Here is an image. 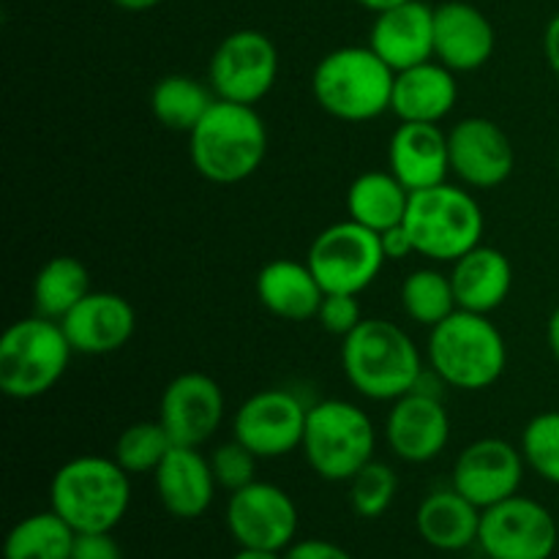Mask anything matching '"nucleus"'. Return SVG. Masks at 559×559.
Instances as JSON below:
<instances>
[{
    "label": "nucleus",
    "instance_id": "obj_39",
    "mask_svg": "<svg viewBox=\"0 0 559 559\" xmlns=\"http://www.w3.org/2000/svg\"><path fill=\"white\" fill-rule=\"evenodd\" d=\"M380 240H382V251H385V260L399 262V260H407L409 254H415V243H413V238H409V233L404 224L380 233Z\"/></svg>",
    "mask_w": 559,
    "mask_h": 559
},
{
    "label": "nucleus",
    "instance_id": "obj_41",
    "mask_svg": "<svg viewBox=\"0 0 559 559\" xmlns=\"http://www.w3.org/2000/svg\"><path fill=\"white\" fill-rule=\"evenodd\" d=\"M546 342H549L551 355H555V360L559 364V306L551 311L549 322H546Z\"/></svg>",
    "mask_w": 559,
    "mask_h": 559
},
{
    "label": "nucleus",
    "instance_id": "obj_31",
    "mask_svg": "<svg viewBox=\"0 0 559 559\" xmlns=\"http://www.w3.org/2000/svg\"><path fill=\"white\" fill-rule=\"evenodd\" d=\"M399 298H402L404 314L429 331L459 309L451 276L437 267H418V271L407 273Z\"/></svg>",
    "mask_w": 559,
    "mask_h": 559
},
{
    "label": "nucleus",
    "instance_id": "obj_6",
    "mask_svg": "<svg viewBox=\"0 0 559 559\" xmlns=\"http://www.w3.org/2000/svg\"><path fill=\"white\" fill-rule=\"evenodd\" d=\"M402 224L413 238L415 254L431 262H456L484 243L486 216L467 186L445 180L431 189L413 191Z\"/></svg>",
    "mask_w": 559,
    "mask_h": 559
},
{
    "label": "nucleus",
    "instance_id": "obj_12",
    "mask_svg": "<svg viewBox=\"0 0 559 559\" xmlns=\"http://www.w3.org/2000/svg\"><path fill=\"white\" fill-rule=\"evenodd\" d=\"M227 530L240 549L282 555L298 535V506L282 486L254 480L229 495Z\"/></svg>",
    "mask_w": 559,
    "mask_h": 559
},
{
    "label": "nucleus",
    "instance_id": "obj_43",
    "mask_svg": "<svg viewBox=\"0 0 559 559\" xmlns=\"http://www.w3.org/2000/svg\"><path fill=\"white\" fill-rule=\"evenodd\" d=\"M358 5H364V9L374 11V14H382V11L393 9V5H402L407 3V0H355Z\"/></svg>",
    "mask_w": 559,
    "mask_h": 559
},
{
    "label": "nucleus",
    "instance_id": "obj_15",
    "mask_svg": "<svg viewBox=\"0 0 559 559\" xmlns=\"http://www.w3.org/2000/svg\"><path fill=\"white\" fill-rule=\"evenodd\" d=\"M522 448L500 440V437H484L464 448L453 464L451 486L459 495L486 511L508 497L519 495V486L524 480Z\"/></svg>",
    "mask_w": 559,
    "mask_h": 559
},
{
    "label": "nucleus",
    "instance_id": "obj_24",
    "mask_svg": "<svg viewBox=\"0 0 559 559\" xmlns=\"http://www.w3.org/2000/svg\"><path fill=\"white\" fill-rule=\"evenodd\" d=\"M451 284L459 309L491 314L511 295L513 265L500 249L480 243L453 262Z\"/></svg>",
    "mask_w": 559,
    "mask_h": 559
},
{
    "label": "nucleus",
    "instance_id": "obj_21",
    "mask_svg": "<svg viewBox=\"0 0 559 559\" xmlns=\"http://www.w3.org/2000/svg\"><path fill=\"white\" fill-rule=\"evenodd\" d=\"M388 169L409 191L445 183L451 175L448 131L440 123H399L388 142Z\"/></svg>",
    "mask_w": 559,
    "mask_h": 559
},
{
    "label": "nucleus",
    "instance_id": "obj_8",
    "mask_svg": "<svg viewBox=\"0 0 559 559\" xmlns=\"http://www.w3.org/2000/svg\"><path fill=\"white\" fill-rule=\"evenodd\" d=\"M377 429L369 413L344 399H325L309 407L304 451L309 467L331 484H349L374 459Z\"/></svg>",
    "mask_w": 559,
    "mask_h": 559
},
{
    "label": "nucleus",
    "instance_id": "obj_17",
    "mask_svg": "<svg viewBox=\"0 0 559 559\" xmlns=\"http://www.w3.org/2000/svg\"><path fill=\"white\" fill-rule=\"evenodd\" d=\"M385 440L396 459L407 464H429L451 442V415L437 393L409 391L391 402L385 418Z\"/></svg>",
    "mask_w": 559,
    "mask_h": 559
},
{
    "label": "nucleus",
    "instance_id": "obj_38",
    "mask_svg": "<svg viewBox=\"0 0 559 559\" xmlns=\"http://www.w3.org/2000/svg\"><path fill=\"white\" fill-rule=\"evenodd\" d=\"M284 559H353V555L338 544H331V540L306 538L289 546L284 551Z\"/></svg>",
    "mask_w": 559,
    "mask_h": 559
},
{
    "label": "nucleus",
    "instance_id": "obj_42",
    "mask_svg": "<svg viewBox=\"0 0 559 559\" xmlns=\"http://www.w3.org/2000/svg\"><path fill=\"white\" fill-rule=\"evenodd\" d=\"M118 9L123 11H131V14H140V11H151L156 9V5H162L164 0H112Z\"/></svg>",
    "mask_w": 559,
    "mask_h": 559
},
{
    "label": "nucleus",
    "instance_id": "obj_7",
    "mask_svg": "<svg viewBox=\"0 0 559 559\" xmlns=\"http://www.w3.org/2000/svg\"><path fill=\"white\" fill-rule=\"evenodd\" d=\"M71 355L60 322L41 314L16 320L0 338V391L14 402L44 396L63 380Z\"/></svg>",
    "mask_w": 559,
    "mask_h": 559
},
{
    "label": "nucleus",
    "instance_id": "obj_10",
    "mask_svg": "<svg viewBox=\"0 0 559 559\" xmlns=\"http://www.w3.org/2000/svg\"><path fill=\"white\" fill-rule=\"evenodd\" d=\"M278 80V49L262 31L243 27L218 41L207 63V85L216 98L257 107Z\"/></svg>",
    "mask_w": 559,
    "mask_h": 559
},
{
    "label": "nucleus",
    "instance_id": "obj_19",
    "mask_svg": "<svg viewBox=\"0 0 559 559\" xmlns=\"http://www.w3.org/2000/svg\"><path fill=\"white\" fill-rule=\"evenodd\" d=\"M497 47L489 16L473 3L448 0L435 9V60L456 74L484 69Z\"/></svg>",
    "mask_w": 559,
    "mask_h": 559
},
{
    "label": "nucleus",
    "instance_id": "obj_14",
    "mask_svg": "<svg viewBox=\"0 0 559 559\" xmlns=\"http://www.w3.org/2000/svg\"><path fill=\"white\" fill-rule=\"evenodd\" d=\"M224 391L202 371H183L164 388L158 402V420L169 440L183 448H202L224 420Z\"/></svg>",
    "mask_w": 559,
    "mask_h": 559
},
{
    "label": "nucleus",
    "instance_id": "obj_29",
    "mask_svg": "<svg viewBox=\"0 0 559 559\" xmlns=\"http://www.w3.org/2000/svg\"><path fill=\"white\" fill-rule=\"evenodd\" d=\"M91 271L76 257H52L33 278L36 314L60 322L85 295H91Z\"/></svg>",
    "mask_w": 559,
    "mask_h": 559
},
{
    "label": "nucleus",
    "instance_id": "obj_32",
    "mask_svg": "<svg viewBox=\"0 0 559 559\" xmlns=\"http://www.w3.org/2000/svg\"><path fill=\"white\" fill-rule=\"evenodd\" d=\"M173 448L175 442L169 440L162 420H140L120 431L112 459L129 475H153Z\"/></svg>",
    "mask_w": 559,
    "mask_h": 559
},
{
    "label": "nucleus",
    "instance_id": "obj_3",
    "mask_svg": "<svg viewBox=\"0 0 559 559\" xmlns=\"http://www.w3.org/2000/svg\"><path fill=\"white\" fill-rule=\"evenodd\" d=\"M131 506V475L109 456L69 459L49 484V508L74 533H112Z\"/></svg>",
    "mask_w": 559,
    "mask_h": 559
},
{
    "label": "nucleus",
    "instance_id": "obj_36",
    "mask_svg": "<svg viewBox=\"0 0 559 559\" xmlns=\"http://www.w3.org/2000/svg\"><path fill=\"white\" fill-rule=\"evenodd\" d=\"M317 322L322 325V331L333 333V336L338 338L349 336V333L364 322L358 295L325 293V298H322L320 304V311H317Z\"/></svg>",
    "mask_w": 559,
    "mask_h": 559
},
{
    "label": "nucleus",
    "instance_id": "obj_20",
    "mask_svg": "<svg viewBox=\"0 0 559 559\" xmlns=\"http://www.w3.org/2000/svg\"><path fill=\"white\" fill-rule=\"evenodd\" d=\"M369 47L393 71L426 63L435 58V9L424 0H407L382 11L371 25Z\"/></svg>",
    "mask_w": 559,
    "mask_h": 559
},
{
    "label": "nucleus",
    "instance_id": "obj_37",
    "mask_svg": "<svg viewBox=\"0 0 559 559\" xmlns=\"http://www.w3.org/2000/svg\"><path fill=\"white\" fill-rule=\"evenodd\" d=\"M71 559H123L112 533H76Z\"/></svg>",
    "mask_w": 559,
    "mask_h": 559
},
{
    "label": "nucleus",
    "instance_id": "obj_11",
    "mask_svg": "<svg viewBox=\"0 0 559 559\" xmlns=\"http://www.w3.org/2000/svg\"><path fill=\"white\" fill-rule=\"evenodd\" d=\"M557 540L555 516L533 497L513 495L480 516L478 546L489 559H551Z\"/></svg>",
    "mask_w": 559,
    "mask_h": 559
},
{
    "label": "nucleus",
    "instance_id": "obj_1",
    "mask_svg": "<svg viewBox=\"0 0 559 559\" xmlns=\"http://www.w3.org/2000/svg\"><path fill=\"white\" fill-rule=\"evenodd\" d=\"M342 369L360 396L371 402H396L415 391L426 366L404 328L371 317L342 338Z\"/></svg>",
    "mask_w": 559,
    "mask_h": 559
},
{
    "label": "nucleus",
    "instance_id": "obj_35",
    "mask_svg": "<svg viewBox=\"0 0 559 559\" xmlns=\"http://www.w3.org/2000/svg\"><path fill=\"white\" fill-rule=\"evenodd\" d=\"M207 462H211L213 478H216L218 489H227L229 495L257 480V462H260V459H257L243 442L235 440V437L229 442H224V445H218L216 451L207 456Z\"/></svg>",
    "mask_w": 559,
    "mask_h": 559
},
{
    "label": "nucleus",
    "instance_id": "obj_22",
    "mask_svg": "<svg viewBox=\"0 0 559 559\" xmlns=\"http://www.w3.org/2000/svg\"><path fill=\"white\" fill-rule=\"evenodd\" d=\"M153 480H156V495L164 511L183 522L205 516L218 489L211 462L202 456L200 448L175 445L158 464Z\"/></svg>",
    "mask_w": 559,
    "mask_h": 559
},
{
    "label": "nucleus",
    "instance_id": "obj_27",
    "mask_svg": "<svg viewBox=\"0 0 559 559\" xmlns=\"http://www.w3.org/2000/svg\"><path fill=\"white\" fill-rule=\"evenodd\" d=\"M409 197L413 191L391 169H369L349 183L347 218L374 229V233H385L404 222Z\"/></svg>",
    "mask_w": 559,
    "mask_h": 559
},
{
    "label": "nucleus",
    "instance_id": "obj_2",
    "mask_svg": "<svg viewBox=\"0 0 559 559\" xmlns=\"http://www.w3.org/2000/svg\"><path fill=\"white\" fill-rule=\"evenodd\" d=\"M267 156V126L257 107L216 98L189 134V158L197 175L218 186L249 180Z\"/></svg>",
    "mask_w": 559,
    "mask_h": 559
},
{
    "label": "nucleus",
    "instance_id": "obj_25",
    "mask_svg": "<svg viewBox=\"0 0 559 559\" xmlns=\"http://www.w3.org/2000/svg\"><path fill=\"white\" fill-rule=\"evenodd\" d=\"M254 289L262 309L287 322L317 320V311L325 298V289L311 273L309 262L298 260H273L262 265Z\"/></svg>",
    "mask_w": 559,
    "mask_h": 559
},
{
    "label": "nucleus",
    "instance_id": "obj_9",
    "mask_svg": "<svg viewBox=\"0 0 559 559\" xmlns=\"http://www.w3.org/2000/svg\"><path fill=\"white\" fill-rule=\"evenodd\" d=\"M306 262L325 293L360 295L377 282L388 260L380 233L347 218L311 240Z\"/></svg>",
    "mask_w": 559,
    "mask_h": 559
},
{
    "label": "nucleus",
    "instance_id": "obj_23",
    "mask_svg": "<svg viewBox=\"0 0 559 559\" xmlns=\"http://www.w3.org/2000/svg\"><path fill=\"white\" fill-rule=\"evenodd\" d=\"M459 102L456 71L440 60H426L413 69L396 71L391 112L399 123H442Z\"/></svg>",
    "mask_w": 559,
    "mask_h": 559
},
{
    "label": "nucleus",
    "instance_id": "obj_28",
    "mask_svg": "<svg viewBox=\"0 0 559 559\" xmlns=\"http://www.w3.org/2000/svg\"><path fill=\"white\" fill-rule=\"evenodd\" d=\"M216 104V93L211 85H202L200 80L189 74H167L153 85L151 91V112L164 129L191 134L194 126L207 115V109Z\"/></svg>",
    "mask_w": 559,
    "mask_h": 559
},
{
    "label": "nucleus",
    "instance_id": "obj_26",
    "mask_svg": "<svg viewBox=\"0 0 559 559\" xmlns=\"http://www.w3.org/2000/svg\"><path fill=\"white\" fill-rule=\"evenodd\" d=\"M480 516L484 511L451 486V489L431 491L420 502L415 513V527L431 549L462 551L478 544Z\"/></svg>",
    "mask_w": 559,
    "mask_h": 559
},
{
    "label": "nucleus",
    "instance_id": "obj_45",
    "mask_svg": "<svg viewBox=\"0 0 559 559\" xmlns=\"http://www.w3.org/2000/svg\"><path fill=\"white\" fill-rule=\"evenodd\" d=\"M557 167H559V156H557Z\"/></svg>",
    "mask_w": 559,
    "mask_h": 559
},
{
    "label": "nucleus",
    "instance_id": "obj_34",
    "mask_svg": "<svg viewBox=\"0 0 559 559\" xmlns=\"http://www.w3.org/2000/svg\"><path fill=\"white\" fill-rule=\"evenodd\" d=\"M522 456L527 467L546 484L559 486V409L540 413L524 426Z\"/></svg>",
    "mask_w": 559,
    "mask_h": 559
},
{
    "label": "nucleus",
    "instance_id": "obj_4",
    "mask_svg": "<svg viewBox=\"0 0 559 559\" xmlns=\"http://www.w3.org/2000/svg\"><path fill=\"white\" fill-rule=\"evenodd\" d=\"M429 369L442 385L459 391H486L495 385L508 366V344L489 314L456 309L448 320L429 331Z\"/></svg>",
    "mask_w": 559,
    "mask_h": 559
},
{
    "label": "nucleus",
    "instance_id": "obj_33",
    "mask_svg": "<svg viewBox=\"0 0 559 559\" xmlns=\"http://www.w3.org/2000/svg\"><path fill=\"white\" fill-rule=\"evenodd\" d=\"M349 506L360 519H380L393 506L399 491L396 469L385 462L371 459L366 467L349 478Z\"/></svg>",
    "mask_w": 559,
    "mask_h": 559
},
{
    "label": "nucleus",
    "instance_id": "obj_30",
    "mask_svg": "<svg viewBox=\"0 0 559 559\" xmlns=\"http://www.w3.org/2000/svg\"><path fill=\"white\" fill-rule=\"evenodd\" d=\"M76 533L49 508L31 513L11 527L5 538V559H71Z\"/></svg>",
    "mask_w": 559,
    "mask_h": 559
},
{
    "label": "nucleus",
    "instance_id": "obj_16",
    "mask_svg": "<svg viewBox=\"0 0 559 559\" xmlns=\"http://www.w3.org/2000/svg\"><path fill=\"white\" fill-rule=\"evenodd\" d=\"M451 173L467 189H497L513 175V142L500 123L480 115L462 118L448 131Z\"/></svg>",
    "mask_w": 559,
    "mask_h": 559
},
{
    "label": "nucleus",
    "instance_id": "obj_13",
    "mask_svg": "<svg viewBox=\"0 0 559 559\" xmlns=\"http://www.w3.org/2000/svg\"><path fill=\"white\" fill-rule=\"evenodd\" d=\"M309 407L287 388H265L240 404L233 437L257 459H282L304 445Z\"/></svg>",
    "mask_w": 559,
    "mask_h": 559
},
{
    "label": "nucleus",
    "instance_id": "obj_44",
    "mask_svg": "<svg viewBox=\"0 0 559 559\" xmlns=\"http://www.w3.org/2000/svg\"><path fill=\"white\" fill-rule=\"evenodd\" d=\"M233 559H284L278 551H260V549H240Z\"/></svg>",
    "mask_w": 559,
    "mask_h": 559
},
{
    "label": "nucleus",
    "instance_id": "obj_18",
    "mask_svg": "<svg viewBox=\"0 0 559 559\" xmlns=\"http://www.w3.org/2000/svg\"><path fill=\"white\" fill-rule=\"evenodd\" d=\"M71 349L80 355H112L131 342L136 331V311L118 293H96L80 300L60 320Z\"/></svg>",
    "mask_w": 559,
    "mask_h": 559
},
{
    "label": "nucleus",
    "instance_id": "obj_5",
    "mask_svg": "<svg viewBox=\"0 0 559 559\" xmlns=\"http://www.w3.org/2000/svg\"><path fill=\"white\" fill-rule=\"evenodd\" d=\"M396 71L366 44L328 52L311 74V93L322 112L344 123H369L391 112Z\"/></svg>",
    "mask_w": 559,
    "mask_h": 559
},
{
    "label": "nucleus",
    "instance_id": "obj_40",
    "mask_svg": "<svg viewBox=\"0 0 559 559\" xmlns=\"http://www.w3.org/2000/svg\"><path fill=\"white\" fill-rule=\"evenodd\" d=\"M544 52L546 60H549V69L559 76V14L549 20L544 31Z\"/></svg>",
    "mask_w": 559,
    "mask_h": 559
}]
</instances>
